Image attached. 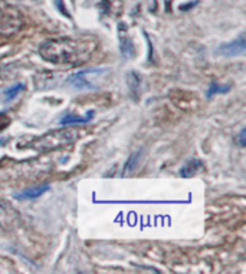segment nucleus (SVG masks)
I'll use <instances>...</instances> for the list:
<instances>
[{"mask_svg":"<svg viewBox=\"0 0 246 274\" xmlns=\"http://www.w3.org/2000/svg\"><path fill=\"white\" fill-rule=\"evenodd\" d=\"M95 49L97 43L91 39L56 38L43 42L39 48V55L46 62L55 65H79L87 62Z\"/></svg>","mask_w":246,"mask_h":274,"instance_id":"nucleus-1","label":"nucleus"},{"mask_svg":"<svg viewBox=\"0 0 246 274\" xmlns=\"http://www.w3.org/2000/svg\"><path fill=\"white\" fill-rule=\"evenodd\" d=\"M75 138H77V132L72 129H65V128L55 129V131H50L38 139H35L32 144H29V147L36 149V151L48 152V151H53L58 148L67 147L75 141Z\"/></svg>","mask_w":246,"mask_h":274,"instance_id":"nucleus-2","label":"nucleus"},{"mask_svg":"<svg viewBox=\"0 0 246 274\" xmlns=\"http://www.w3.org/2000/svg\"><path fill=\"white\" fill-rule=\"evenodd\" d=\"M108 75V69H87L72 73L67 83L69 86L81 90H97L102 86L105 76Z\"/></svg>","mask_w":246,"mask_h":274,"instance_id":"nucleus-3","label":"nucleus"},{"mask_svg":"<svg viewBox=\"0 0 246 274\" xmlns=\"http://www.w3.org/2000/svg\"><path fill=\"white\" fill-rule=\"evenodd\" d=\"M20 223L19 213L10 203L0 200V227L5 231H10L16 228Z\"/></svg>","mask_w":246,"mask_h":274,"instance_id":"nucleus-4","label":"nucleus"},{"mask_svg":"<svg viewBox=\"0 0 246 274\" xmlns=\"http://www.w3.org/2000/svg\"><path fill=\"white\" fill-rule=\"evenodd\" d=\"M246 52V42L245 35L237 36L236 39L229 42V43H223L219 46L217 53L225 56V58H235V56H240Z\"/></svg>","mask_w":246,"mask_h":274,"instance_id":"nucleus-5","label":"nucleus"},{"mask_svg":"<svg viewBox=\"0 0 246 274\" xmlns=\"http://www.w3.org/2000/svg\"><path fill=\"white\" fill-rule=\"evenodd\" d=\"M118 38H119V50L122 53L124 58L133 56V42L131 38L128 36V30L124 25H121L118 28Z\"/></svg>","mask_w":246,"mask_h":274,"instance_id":"nucleus-6","label":"nucleus"},{"mask_svg":"<svg viewBox=\"0 0 246 274\" xmlns=\"http://www.w3.org/2000/svg\"><path fill=\"white\" fill-rule=\"evenodd\" d=\"M46 191H49V186L43 184V186L33 187V188H29V190H25L19 194H16V200H33V198H38L42 194H45Z\"/></svg>","mask_w":246,"mask_h":274,"instance_id":"nucleus-7","label":"nucleus"},{"mask_svg":"<svg viewBox=\"0 0 246 274\" xmlns=\"http://www.w3.org/2000/svg\"><path fill=\"white\" fill-rule=\"evenodd\" d=\"M94 117V111H89L87 117H77V115H67L59 121L60 125H75V124H87Z\"/></svg>","mask_w":246,"mask_h":274,"instance_id":"nucleus-8","label":"nucleus"},{"mask_svg":"<svg viewBox=\"0 0 246 274\" xmlns=\"http://www.w3.org/2000/svg\"><path fill=\"white\" fill-rule=\"evenodd\" d=\"M199 169H202V161H199V159H192V161H189L186 165L180 169V174H181V176L187 178V176H192L195 175V174H197Z\"/></svg>","mask_w":246,"mask_h":274,"instance_id":"nucleus-9","label":"nucleus"},{"mask_svg":"<svg viewBox=\"0 0 246 274\" xmlns=\"http://www.w3.org/2000/svg\"><path fill=\"white\" fill-rule=\"evenodd\" d=\"M25 83H16V85H13L12 88L6 89L5 92H3V98L5 101H10V99H13L18 94H20L22 90H25Z\"/></svg>","mask_w":246,"mask_h":274,"instance_id":"nucleus-10","label":"nucleus"},{"mask_svg":"<svg viewBox=\"0 0 246 274\" xmlns=\"http://www.w3.org/2000/svg\"><path fill=\"white\" fill-rule=\"evenodd\" d=\"M229 89H230V86H220L217 82H212L210 88L207 90V97H212V95H215V94H225Z\"/></svg>","mask_w":246,"mask_h":274,"instance_id":"nucleus-11","label":"nucleus"},{"mask_svg":"<svg viewBox=\"0 0 246 274\" xmlns=\"http://www.w3.org/2000/svg\"><path fill=\"white\" fill-rule=\"evenodd\" d=\"M140 155H141V151H140V152H137V154H134L133 157L128 159V162H127V165H126V169H124V172H128L130 169H133V166H134V164H136V161H137Z\"/></svg>","mask_w":246,"mask_h":274,"instance_id":"nucleus-12","label":"nucleus"},{"mask_svg":"<svg viewBox=\"0 0 246 274\" xmlns=\"http://www.w3.org/2000/svg\"><path fill=\"white\" fill-rule=\"evenodd\" d=\"M245 135H246V131L245 129H242L240 131V134H239V138H237V144L240 145V147H245Z\"/></svg>","mask_w":246,"mask_h":274,"instance_id":"nucleus-13","label":"nucleus"},{"mask_svg":"<svg viewBox=\"0 0 246 274\" xmlns=\"http://www.w3.org/2000/svg\"><path fill=\"white\" fill-rule=\"evenodd\" d=\"M9 122H10L9 119H8V118H5V115L0 112V131H2L5 127H8V125H9Z\"/></svg>","mask_w":246,"mask_h":274,"instance_id":"nucleus-14","label":"nucleus"},{"mask_svg":"<svg viewBox=\"0 0 246 274\" xmlns=\"http://www.w3.org/2000/svg\"><path fill=\"white\" fill-rule=\"evenodd\" d=\"M0 16H2V10H0Z\"/></svg>","mask_w":246,"mask_h":274,"instance_id":"nucleus-15","label":"nucleus"}]
</instances>
